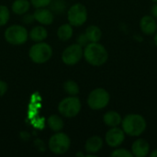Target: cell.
Returning a JSON list of instances; mask_svg holds the SVG:
<instances>
[{
    "instance_id": "f546056e",
    "label": "cell",
    "mask_w": 157,
    "mask_h": 157,
    "mask_svg": "<svg viewBox=\"0 0 157 157\" xmlns=\"http://www.w3.org/2000/svg\"><path fill=\"white\" fill-rule=\"evenodd\" d=\"M20 137H21L22 140L27 141L30 136H29V133H28V132H20Z\"/></svg>"
},
{
    "instance_id": "836d02e7",
    "label": "cell",
    "mask_w": 157,
    "mask_h": 157,
    "mask_svg": "<svg viewBox=\"0 0 157 157\" xmlns=\"http://www.w3.org/2000/svg\"><path fill=\"white\" fill-rule=\"evenodd\" d=\"M151 1H152L153 3H157V0H151Z\"/></svg>"
},
{
    "instance_id": "83f0119b",
    "label": "cell",
    "mask_w": 157,
    "mask_h": 157,
    "mask_svg": "<svg viewBox=\"0 0 157 157\" xmlns=\"http://www.w3.org/2000/svg\"><path fill=\"white\" fill-rule=\"evenodd\" d=\"M34 144H35V145L37 146V148H38L40 151H41V152L45 151V145H44V144L42 143V141H41V140L37 139V140H35Z\"/></svg>"
},
{
    "instance_id": "8992f818",
    "label": "cell",
    "mask_w": 157,
    "mask_h": 157,
    "mask_svg": "<svg viewBox=\"0 0 157 157\" xmlns=\"http://www.w3.org/2000/svg\"><path fill=\"white\" fill-rule=\"evenodd\" d=\"M29 38V32L22 25H11L5 31L6 40L12 45L24 44Z\"/></svg>"
},
{
    "instance_id": "ba28073f",
    "label": "cell",
    "mask_w": 157,
    "mask_h": 157,
    "mask_svg": "<svg viewBox=\"0 0 157 157\" xmlns=\"http://www.w3.org/2000/svg\"><path fill=\"white\" fill-rule=\"evenodd\" d=\"M87 9L85 5L76 3L73 5L67 11V19L73 27H80L87 20Z\"/></svg>"
},
{
    "instance_id": "d4e9b609",
    "label": "cell",
    "mask_w": 157,
    "mask_h": 157,
    "mask_svg": "<svg viewBox=\"0 0 157 157\" xmlns=\"http://www.w3.org/2000/svg\"><path fill=\"white\" fill-rule=\"evenodd\" d=\"M76 43H78L80 46H82V47L84 48L85 46H86V45L89 43V40H88V39H87V37L86 36V34H85V33H82V34H80V35L77 37V39H76Z\"/></svg>"
},
{
    "instance_id": "3957f363",
    "label": "cell",
    "mask_w": 157,
    "mask_h": 157,
    "mask_svg": "<svg viewBox=\"0 0 157 157\" xmlns=\"http://www.w3.org/2000/svg\"><path fill=\"white\" fill-rule=\"evenodd\" d=\"M87 105L93 110H101L107 108L110 102V95L109 91L103 87L93 89L87 97Z\"/></svg>"
},
{
    "instance_id": "8fae6325",
    "label": "cell",
    "mask_w": 157,
    "mask_h": 157,
    "mask_svg": "<svg viewBox=\"0 0 157 157\" xmlns=\"http://www.w3.org/2000/svg\"><path fill=\"white\" fill-rule=\"evenodd\" d=\"M131 152L135 157H146L151 152V146L147 140L137 137V139L132 143L131 147Z\"/></svg>"
},
{
    "instance_id": "5bb4252c",
    "label": "cell",
    "mask_w": 157,
    "mask_h": 157,
    "mask_svg": "<svg viewBox=\"0 0 157 157\" xmlns=\"http://www.w3.org/2000/svg\"><path fill=\"white\" fill-rule=\"evenodd\" d=\"M35 20H37L39 23L42 25H51L53 22V14L50 9H47L45 7H40L36 8V10L33 13Z\"/></svg>"
},
{
    "instance_id": "6da1fadb",
    "label": "cell",
    "mask_w": 157,
    "mask_h": 157,
    "mask_svg": "<svg viewBox=\"0 0 157 157\" xmlns=\"http://www.w3.org/2000/svg\"><path fill=\"white\" fill-rule=\"evenodd\" d=\"M125 134L130 137H141L147 129L145 118L138 113H129L122 118L121 124Z\"/></svg>"
},
{
    "instance_id": "4dcf8cb0",
    "label": "cell",
    "mask_w": 157,
    "mask_h": 157,
    "mask_svg": "<svg viewBox=\"0 0 157 157\" xmlns=\"http://www.w3.org/2000/svg\"><path fill=\"white\" fill-rule=\"evenodd\" d=\"M149 156L157 157V149H155V150L151 151V152H150V154H149Z\"/></svg>"
},
{
    "instance_id": "ffe728a7",
    "label": "cell",
    "mask_w": 157,
    "mask_h": 157,
    "mask_svg": "<svg viewBox=\"0 0 157 157\" xmlns=\"http://www.w3.org/2000/svg\"><path fill=\"white\" fill-rule=\"evenodd\" d=\"M47 123H48L49 128L52 131L55 132L62 131L63 126H64L63 119L61 117H59L58 115H52V116H50L48 121H47Z\"/></svg>"
},
{
    "instance_id": "f1b7e54d",
    "label": "cell",
    "mask_w": 157,
    "mask_h": 157,
    "mask_svg": "<svg viewBox=\"0 0 157 157\" xmlns=\"http://www.w3.org/2000/svg\"><path fill=\"white\" fill-rule=\"evenodd\" d=\"M151 15L157 20V3H154L151 7Z\"/></svg>"
},
{
    "instance_id": "277c9868",
    "label": "cell",
    "mask_w": 157,
    "mask_h": 157,
    "mask_svg": "<svg viewBox=\"0 0 157 157\" xmlns=\"http://www.w3.org/2000/svg\"><path fill=\"white\" fill-rule=\"evenodd\" d=\"M29 56L35 63L41 64L47 63L52 56V48L46 42L40 41L32 45L29 52Z\"/></svg>"
},
{
    "instance_id": "7c38bea8",
    "label": "cell",
    "mask_w": 157,
    "mask_h": 157,
    "mask_svg": "<svg viewBox=\"0 0 157 157\" xmlns=\"http://www.w3.org/2000/svg\"><path fill=\"white\" fill-rule=\"evenodd\" d=\"M141 31L147 36H154L157 31V20L150 14L141 17L139 22Z\"/></svg>"
},
{
    "instance_id": "d6a6232c",
    "label": "cell",
    "mask_w": 157,
    "mask_h": 157,
    "mask_svg": "<svg viewBox=\"0 0 157 157\" xmlns=\"http://www.w3.org/2000/svg\"><path fill=\"white\" fill-rule=\"evenodd\" d=\"M76 156L85 157V156H86V155H85V154H83L82 152H78V153H76Z\"/></svg>"
},
{
    "instance_id": "9c48e42d",
    "label": "cell",
    "mask_w": 157,
    "mask_h": 157,
    "mask_svg": "<svg viewBox=\"0 0 157 157\" xmlns=\"http://www.w3.org/2000/svg\"><path fill=\"white\" fill-rule=\"evenodd\" d=\"M84 49L78 43L69 45L62 53V60L66 65H75L83 58Z\"/></svg>"
},
{
    "instance_id": "d6986e66",
    "label": "cell",
    "mask_w": 157,
    "mask_h": 157,
    "mask_svg": "<svg viewBox=\"0 0 157 157\" xmlns=\"http://www.w3.org/2000/svg\"><path fill=\"white\" fill-rule=\"evenodd\" d=\"M73 26L71 24H63L59 27L57 30V36L58 38L63 41H67L73 37Z\"/></svg>"
},
{
    "instance_id": "30bf717a",
    "label": "cell",
    "mask_w": 157,
    "mask_h": 157,
    "mask_svg": "<svg viewBox=\"0 0 157 157\" xmlns=\"http://www.w3.org/2000/svg\"><path fill=\"white\" fill-rule=\"evenodd\" d=\"M126 138V134L121 126L109 128L105 134V143L111 148H117L122 145Z\"/></svg>"
},
{
    "instance_id": "603a6c76",
    "label": "cell",
    "mask_w": 157,
    "mask_h": 157,
    "mask_svg": "<svg viewBox=\"0 0 157 157\" xmlns=\"http://www.w3.org/2000/svg\"><path fill=\"white\" fill-rule=\"evenodd\" d=\"M10 17V12L7 6H0V26H5Z\"/></svg>"
},
{
    "instance_id": "7a4b0ae2",
    "label": "cell",
    "mask_w": 157,
    "mask_h": 157,
    "mask_svg": "<svg viewBox=\"0 0 157 157\" xmlns=\"http://www.w3.org/2000/svg\"><path fill=\"white\" fill-rule=\"evenodd\" d=\"M83 57L92 66H102L109 60V52L106 47L98 42H89L84 47Z\"/></svg>"
},
{
    "instance_id": "484cf974",
    "label": "cell",
    "mask_w": 157,
    "mask_h": 157,
    "mask_svg": "<svg viewBox=\"0 0 157 157\" xmlns=\"http://www.w3.org/2000/svg\"><path fill=\"white\" fill-rule=\"evenodd\" d=\"M22 22L23 23H25V24H31V23H33V21L35 20V18H34V16H33V14H24V16L22 17Z\"/></svg>"
},
{
    "instance_id": "2e32d148",
    "label": "cell",
    "mask_w": 157,
    "mask_h": 157,
    "mask_svg": "<svg viewBox=\"0 0 157 157\" xmlns=\"http://www.w3.org/2000/svg\"><path fill=\"white\" fill-rule=\"evenodd\" d=\"M85 34L89 42H98L102 37V30L97 25H90L86 29Z\"/></svg>"
},
{
    "instance_id": "44dd1931",
    "label": "cell",
    "mask_w": 157,
    "mask_h": 157,
    "mask_svg": "<svg viewBox=\"0 0 157 157\" xmlns=\"http://www.w3.org/2000/svg\"><path fill=\"white\" fill-rule=\"evenodd\" d=\"M63 89L70 96H77L80 92L78 84L74 80H68V81L64 82Z\"/></svg>"
},
{
    "instance_id": "e0dca14e",
    "label": "cell",
    "mask_w": 157,
    "mask_h": 157,
    "mask_svg": "<svg viewBox=\"0 0 157 157\" xmlns=\"http://www.w3.org/2000/svg\"><path fill=\"white\" fill-rule=\"evenodd\" d=\"M47 29L43 26H36L29 31V38L35 42L43 41L47 38Z\"/></svg>"
},
{
    "instance_id": "7402d4cb",
    "label": "cell",
    "mask_w": 157,
    "mask_h": 157,
    "mask_svg": "<svg viewBox=\"0 0 157 157\" xmlns=\"http://www.w3.org/2000/svg\"><path fill=\"white\" fill-rule=\"evenodd\" d=\"M111 157H133L131 150H128L127 148L123 147H117L114 148V150L110 153Z\"/></svg>"
},
{
    "instance_id": "5b68a950",
    "label": "cell",
    "mask_w": 157,
    "mask_h": 157,
    "mask_svg": "<svg viewBox=\"0 0 157 157\" xmlns=\"http://www.w3.org/2000/svg\"><path fill=\"white\" fill-rule=\"evenodd\" d=\"M82 109V104L80 99L76 96H70L63 98L58 106V110L61 115L65 118H75L76 117Z\"/></svg>"
},
{
    "instance_id": "ac0fdd59",
    "label": "cell",
    "mask_w": 157,
    "mask_h": 157,
    "mask_svg": "<svg viewBox=\"0 0 157 157\" xmlns=\"http://www.w3.org/2000/svg\"><path fill=\"white\" fill-rule=\"evenodd\" d=\"M30 7V3L28 0H15L12 4V11L17 15L26 14Z\"/></svg>"
},
{
    "instance_id": "52a82bcc",
    "label": "cell",
    "mask_w": 157,
    "mask_h": 157,
    "mask_svg": "<svg viewBox=\"0 0 157 157\" xmlns=\"http://www.w3.org/2000/svg\"><path fill=\"white\" fill-rule=\"evenodd\" d=\"M48 145L52 153L55 155H63L69 150L71 140L66 133L57 132V133L50 138Z\"/></svg>"
},
{
    "instance_id": "cb8c5ba5",
    "label": "cell",
    "mask_w": 157,
    "mask_h": 157,
    "mask_svg": "<svg viewBox=\"0 0 157 157\" xmlns=\"http://www.w3.org/2000/svg\"><path fill=\"white\" fill-rule=\"evenodd\" d=\"M32 6L36 8L40 7H46L52 3V0H30Z\"/></svg>"
},
{
    "instance_id": "4fadbf2b",
    "label": "cell",
    "mask_w": 157,
    "mask_h": 157,
    "mask_svg": "<svg viewBox=\"0 0 157 157\" xmlns=\"http://www.w3.org/2000/svg\"><path fill=\"white\" fill-rule=\"evenodd\" d=\"M103 144H104L103 139L98 135H94L86 140L85 144V150L89 155H97V154L99 153L103 148Z\"/></svg>"
},
{
    "instance_id": "9a60e30c",
    "label": "cell",
    "mask_w": 157,
    "mask_h": 157,
    "mask_svg": "<svg viewBox=\"0 0 157 157\" xmlns=\"http://www.w3.org/2000/svg\"><path fill=\"white\" fill-rule=\"evenodd\" d=\"M121 121H122V117L116 110H109L103 115V122L109 128L121 126Z\"/></svg>"
},
{
    "instance_id": "1f68e13d",
    "label": "cell",
    "mask_w": 157,
    "mask_h": 157,
    "mask_svg": "<svg viewBox=\"0 0 157 157\" xmlns=\"http://www.w3.org/2000/svg\"><path fill=\"white\" fill-rule=\"evenodd\" d=\"M154 43H155V45L157 47V31L155 33V35H154Z\"/></svg>"
},
{
    "instance_id": "4316f807",
    "label": "cell",
    "mask_w": 157,
    "mask_h": 157,
    "mask_svg": "<svg viewBox=\"0 0 157 157\" xmlns=\"http://www.w3.org/2000/svg\"><path fill=\"white\" fill-rule=\"evenodd\" d=\"M7 89H8L7 84H6L5 81L0 80V98L3 97V96L7 92Z\"/></svg>"
}]
</instances>
